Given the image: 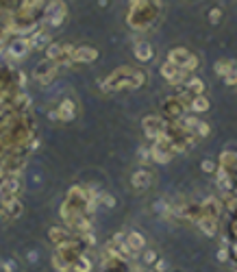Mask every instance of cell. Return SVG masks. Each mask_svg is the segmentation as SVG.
<instances>
[{
  "mask_svg": "<svg viewBox=\"0 0 237 272\" xmlns=\"http://www.w3.org/2000/svg\"><path fill=\"white\" fill-rule=\"evenodd\" d=\"M168 270V261L166 259H157V264H154V272H166Z\"/></svg>",
  "mask_w": 237,
  "mask_h": 272,
  "instance_id": "35",
  "label": "cell"
},
{
  "mask_svg": "<svg viewBox=\"0 0 237 272\" xmlns=\"http://www.w3.org/2000/svg\"><path fill=\"white\" fill-rule=\"evenodd\" d=\"M185 107H187V103L183 101V98H168L166 103H163V111H166L168 115H172V118H176V120H181V118L185 115Z\"/></svg>",
  "mask_w": 237,
  "mask_h": 272,
  "instance_id": "12",
  "label": "cell"
},
{
  "mask_svg": "<svg viewBox=\"0 0 237 272\" xmlns=\"http://www.w3.org/2000/svg\"><path fill=\"white\" fill-rule=\"evenodd\" d=\"M29 44H31V50H42V48H48L50 46V33L48 31H37L35 35L29 37Z\"/></svg>",
  "mask_w": 237,
  "mask_h": 272,
  "instance_id": "19",
  "label": "cell"
},
{
  "mask_svg": "<svg viewBox=\"0 0 237 272\" xmlns=\"http://www.w3.org/2000/svg\"><path fill=\"white\" fill-rule=\"evenodd\" d=\"M157 259H159V255L157 252H154L152 248H146L144 250V255H142V261L146 266H152V264H157Z\"/></svg>",
  "mask_w": 237,
  "mask_h": 272,
  "instance_id": "28",
  "label": "cell"
},
{
  "mask_svg": "<svg viewBox=\"0 0 237 272\" xmlns=\"http://www.w3.org/2000/svg\"><path fill=\"white\" fill-rule=\"evenodd\" d=\"M209 107H211V103H209V98L203 94V96H194L189 101V109L194 113H205V111H209Z\"/></svg>",
  "mask_w": 237,
  "mask_h": 272,
  "instance_id": "22",
  "label": "cell"
},
{
  "mask_svg": "<svg viewBox=\"0 0 237 272\" xmlns=\"http://www.w3.org/2000/svg\"><path fill=\"white\" fill-rule=\"evenodd\" d=\"M100 205H105L107 209H113V207H115V198H113V194H107V192L100 194Z\"/></svg>",
  "mask_w": 237,
  "mask_h": 272,
  "instance_id": "29",
  "label": "cell"
},
{
  "mask_svg": "<svg viewBox=\"0 0 237 272\" xmlns=\"http://www.w3.org/2000/svg\"><path fill=\"white\" fill-rule=\"evenodd\" d=\"M92 268H94V264H92V259H89L85 252L74 261V264H72V272H92Z\"/></svg>",
  "mask_w": 237,
  "mask_h": 272,
  "instance_id": "23",
  "label": "cell"
},
{
  "mask_svg": "<svg viewBox=\"0 0 237 272\" xmlns=\"http://www.w3.org/2000/svg\"><path fill=\"white\" fill-rule=\"evenodd\" d=\"M0 272H20V266L15 259H5L0 261Z\"/></svg>",
  "mask_w": 237,
  "mask_h": 272,
  "instance_id": "27",
  "label": "cell"
},
{
  "mask_svg": "<svg viewBox=\"0 0 237 272\" xmlns=\"http://www.w3.org/2000/svg\"><path fill=\"white\" fill-rule=\"evenodd\" d=\"M98 59V50L92 46H76L72 50V63H94Z\"/></svg>",
  "mask_w": 237,
  "mask_h": 272,
  "instance_id": "11",
  "label": "cell"
},
{
  "mask_svg": "<svg viewBox=\"0 0 237 272\" xmlns=\"http://www.w3.org/2000/svg\"><path fill=\"white\" fill-rule=\"evenodd\" d=\"M168 61L174 63L176 68L185 70V72L198 68V59H196L191 52H187L185 48H174V50H170V52H168Z\"/></svg>",
  "mask_w": 237,
  "mask_h": 272,
  "instance_id": "3",
  "label": "cell"
},
{
  "mask_svg": "<svg viewBox=\"0 0 237 272\" xmlns=\"http://www.w3.org/2000/svg\"><path fill=\"white\" fill-rule=\"evenodd\" d=\"M68 15V7L63 0H50L46 5V11H44V22L42 26H50V29H57V26L63 24Z\"/></svg>",
  "mask_w": 237,
  "mask_h": 272,
  "instance_id": "2",
  "label": "cell"
},
{
  "mask_svg": "<svg viewBox=\"0 0 237 272\" xmlns=\"http://www.w3.org/2000/svg\"><path fill=\"white\" fill-rule=\"evenodd\" d=\"M144 81H146V76L142 74V72H135L131 68H122V70L113 72L105 83H100V87H103L105 92H115V89H122V87L135 89V87H142Z\"/></svg>",
  "mask_w": 237,
  "mask_h": 272,
  "instance_id": "1",
  "label": "cell"
},
{
  "mask_svg": "<svg viewBox=\"0 0 237 272\" xmlns=\"http://www.w3.org/2000/svg\"><path fill=\"white\" fill-rule=\"evenodd\" d=\"M152 181H154V174L150 170H146V168H142V170H137V172H133V174H131V185L135 189H140V192L148 189L152 185Z\"/></svg>",
  "mask_w": 237,
  "mask_h": 272,
  "instance_id": "10",
  "label": "cell"
},
{
  "mask_svg": "<svg viewBox=\"0 0 237 272\" xmlns=\"http://www.w3.org/2000/svg\"><path fill=\"white\" fill-rule=\"evenodd\" d=\"M200 168H203L205 174H213L218 166H215V163H213L211 159H203V161H200Z\"/></svg>",
  "mask_w": 237,
  "mask_h": 272,
  "instance_id": "30",
  "label": "cell"
},
{
  "mask_svg": "<svg viewBox=\"0 0 237 272\" xmlns=\"http://www.w3.org/2000/svg\"><path fill=\"white\" fill-rule=\"evenodd\" d=\"M133 54H135V59H137V61L148 63L154 57V48L150 46L148 42H137V44H135V48H133Z\"/></svg>",
  "mask_w": 237,
  "mask_h": 272,
  "instance_id": "16",
  "label": "cell"
},
{
  "mask_svg": "<svg viewBox=\"0 0 237 272\" xmlns=\"http://www.w3.org/2000/svg\"><path fill=\"white\" fill-rule=\"evenodd\" d=\"M146 272H154V270H146Z\"/></svg>",
  "mask_w": 237,
  "mask_h": 272,
  "instance_id": "41",
  "label": "cell"
},
{
  "mask_svg": "<svg viewBox=\"0 0 237 272\" xmlns=\"http://www.w3.org/2000/svg\"><path fill=\"white\" fill-rule=\"evenodd\" d=\"M215 185L218 189H222V192H231L233 189V179L229 174V170L226 168H218L215 170Z\"/></svg>",
  "mask_w": 237,
  "mask_h": 272,
  "instance_id": "21",
  "label": "cell"
},
{
  "mask_svg": "<svg viewBox=\"0 0 237 272\" xmlns=\"http://www.w3.org/2000/svg\"><path fill=\"white\" fill-rule=\"evenodd\" d=\"M57 113H59V120L61 122H72L78 113V107L74 103V98H63L57 107Z\"/></svg>",
  "mask_w": 237,
  "mask_h": 272,
  "instance_id": "9",
  "label": "cell"
},
{
  "mask_svg": "<svg viewBox=\"0 0 237 272\" xmlns=\"http://www.w3.org/2000/svg\"><path fill=\"white\" fill-rule=\"evenodd\" d=\"M137 155H140V161H142V163H148V161L152 159V157H150V148H148V146H142Z\"/></svg>",
  "mask_w": 237,
  "mask_h": 272,
  "instance_id": "34",
  "label": "cell"
},
{
  "mask_svg": "<svg viewBox=\"0 0 237 272\" xmlns=\"http://www.w3.org/2000/svg\"><path fill=\"white\" fill-rule=\"evenodd\" d=\"M196 224H198V229L207 235V238H213V235L218 233V220H215V218L200 216L198 220H196Z\"/></svg>",
  "mask_w": 237,
  "mask_h": 272,
  "instance_id": "20",
  "label": "cell"
},
{
  "mask_svg": "<svg viewBox=\"0 0 237 272\" xmlns=\"http://www.w3.org/2000/svg\"><path fill=\"white\" fill-rule=\"evenodd\" d=\"M161 76L166 79L168 83H172V85H181V83H185L187 72H185V70H181V68H176L174 63L166 61V63L161 66Z\"/></svg>",
  "mask_w": 237,
  "mask_h": 272,
  "instance_id": "8",
  "label": "cell"
},
{
  "mask_svg": "<svg viewBox=\"0 0 237 272\" xmlns=\"http://www.w3.org/2000/svg\"><path fill=\"white\" fill-rule=\"evenodd\" d=\"M220 161H222V166H220V168H226V170H229V168L233 166V163H237V155H235V152H231V150H222Z\"/></svg>",
  "mask_w": 237,
  "mask_h": 272,
  "instance_id": "26",
  "label": "cell"
},
{
  "mask_svg": "<svg viewBox=\"0 0 237 272\" xmlns=\"http://www.w3.org/2000/svg\"><path fill=\"white\" fill-rule=\"evenodd\" d=\"M131 266L126 264L124 257H103L100 272H129Z\"/></svg>",
  "mask_w": 237,
  "mask_h": 272,
  "instance_id": "13",
  "label": "cell"
},
{
  "mask_svg": "<svg viewBox=\"0 0 237 272\" xmlns=\"http://www.w3.org/2000/svg\"><path fill=\"white\" fill-rule=\"evenodd\" d=\"M126 246L131 248V252H142V250H146V238L140 231L126 233Z\"/></svg>",
  "mask_w": 237,
  "mask_h": 272,
  "instance_id": "18",
  "label": "cell"
},
{
  "mask_svg": "<svg viewBox=\"0 0 237 272\" xmlns=\"http://www.w3.org/2000/svg\"><path fill=\"white\" fill-rule=\"evenodd\" d=\"M148 0H131V9H137V7H142V5H146Z\"/></svg>",
  "mask_w": 237,
  "mask_h": 272,
  "instance_id": "38",
  "label": "cell"
},
{
  "mask_svg": "<svg viewBox=\"0 0 237 272\" xmlns=\"http://www.w3.org/2000/svg\"><path fill=\"white\" fill-rule=\"evenodd\" d=\"M98 5L100 7H107V0H98Z\"/></svg>",
  "mask_w": 237,
  "mask_h": 272,
  "instance_id": "40",
  "label": "cell"
},
{
  "mask_svg": "<svg viewBox=\"0 0 237 272\" xmlns=\"http://www.w3.org/2000/svg\"><path fill=\"white\" fill-rule=\"evenodd\" d=\"M187 89H189V92H194L196 96H203V94H205V83H203V79L191 76V79L187 81Z\"/></svg>",
  "mask_w": 237,
  "mask_h": 272,
  "instance_id": "25",
  "label": "cell"
},
{
  "mask_svg": "<svg viewBox=\"0 0 237 272\" xmlns=\"http://www.w3.org/2000/svg\"><path fill=\"white\" fill-rule=\"evenodd\" d=\"M48 118H50L52 122H57V120H59V113H57V109H52V111H48Z\"/></svg>",
  "mask_w": 237,
  "mask_h": 272,
  "instance_id": "39",
  "label": "cell"
},
{
  "mask_svg": "<svg viewBox=\"0 0 237 272\" xmlns=\"http://www.w3.org/2000/svg\"><path fill=\"white\" fill-rule=\"evenodd\" d=\"M142 126H144V133L148 140H159L163 131H166V122H163V118H159V115H146L142 120Z\"/></svg>",
  "mask_w": 237,
  "mask_h": 272,
  "instance_id": "7",
  "label": "cell"
},
{
  "mask_svg": "<svg viewBox=\"0 0 237 272\" xmlns=\"http://www.w3.org/2000/svg\"><path fill=\"white\" fill-rule=\"evenodd\" d=\"M194 133H198L200 138H207L209 133H211V126H209L207 122H198V126H196V131Z\"/></svg>",
  "mask_w": 237,
  "mask_h": 272,
  "instance_id": "32",
  "label": "cell"
},
{
  "mask_svg": "<svg viewBox=\"0 0 237 272\" xmlns=\"http://www.w3.org/2000/svg\"><path fill=\"white\" fill-rule=\"evenodd\" d=\"M231 68H235V61H229V59H220V61H218L215 63V66H213V70H215V74L218 76H226V74H229V70Z\"/></svg>",
  "mask_w": 237,
  "mask_h": 272,
  "instance_id": "24",
  "label": "cell"
},
{
  "mask_svg": "<svg viewBox=\"0 0 237 272\" xmlns=\"http://www.w3.org/2000/svg\"><path fill=\"white\" fill-rule=\"evenodd\" d=\"M37 259H40V257H37V252H35V250H29V252H26V261H29V264H35Z\"/></svg>",
  "mask_w": 237,
  "mask_h": 272,
  "instance_id": "36",
  "label": "cell"
},
{
  "mask_svg": "<svg viewBox=\"0 0 237 272\" xmlns=\"http://www.w3.org/2000/svg\"><path fill=\"white\" fill-rule=\"evenodd\" d=\"M72 50H74V46H68V44H50L46 48V59L54 61L57 66L72 63Z\"/></svg>",
  "mask_w": 237,
  "mask_h": 272,
  "instance_id": "6",
  "label": "cell"
},
{
  "mask_svg": "<svg viewBox=\"0 0 237 272\" xmlns=\"http://www.w3.org/2000/svg\"><path fill=\"white\" fill-rule=\"evenodd\" d=\"M224 83L226 85H237V66L229 70V74L224 76Z\"/></svg>",
  "mask_w": 237,
  "mask_h": 272,
  "instance_id": "33",
  "label": "cell"
},
{
  "mask_svg": "<svg viewBox=\"0 0 237 272\" xmlns=\"http://www.w3.org/2000/svg\"><path fill=\"white\" fill-rule=\"evenodd\" d=\"M229 259V252H226V248H220L218 250V261H226Z\"/></svg>",
  "mask_w": 237,
  "mask_h": 272,
  "instance_id": "37",
  "label": "cell"
},
{
  "mask_svg": "<svg viewBox=\"0 0 237 272\" xmlns=\"http://www.w3.org/2000/svg\"><path fill=\"white\" fill-rule=\"evenodd\" d=\"M222 213V203L218 198H207V201L200 205V216H209V218H220Z\"/></svg>",
  "mask_w": 237,
  "mask_h": 272,
  "instance_id": "15",
  "label": "cell"
},
{
  "mask_svg": "<svg viewBox=\"0 0 237 272\" xmlns=\"http://www.w3.org/2000/svg\"><path fill=\"white\" fill-rule=\"evenodd\" d=\"M57 63L54 61H50V59H44V61H40L37 66H35V70H33V79L37 81V83H42V85H48L50 81L57 76Z\"/></svg>",
  "mask_w": 237,
  "mask_h": 272,
  "instance_id": "5",
  "label": "cell"
},
{
  "mask_svg": "<svg viewBox=\"0 0 237 272\" xmlns=\"http://www.w3.org/2000/svg\"><path fill=\"white\" fill-rule=\"evenodd\" d=\"M48 240L52 244H57V246H61V244H66L72 240V233L68 229H63V226H50L48 229Z\"/></svg>",
  "mask_w": 237,
  "mask_h": 272,
  "instance_id": "17",
  "label": "cell"
},
{
  "mask_svg": "<svg viewBox=\"0 0 237 272\" xmlns=\"http://www.w3.org/2000/svg\"><path fill=\"white\" fill-rule=\"evenodd\" d=\"M222 20V9H218V7H213L211 11H209V22L211 24H218Z\"/></svg>",
  "mask_w": 237,
  "mask_h": 272,
  "instance_id": "31",
  "label": "cell"
},
{
  "mask_svg": "<svg viewBox=\"0 0 237 272\" xmlns=\"http://www.w3.org/2000/svg\"><path fill=\"white\" fill-rule=\"evenodd\" d=\"M31 52V44H29V37H15L11 42H7V61H20L24 59L26 54Z\"/></svg>",
  "mask_w": 237,
  "mask_h": 272,
  "instance_id": "4",
  "label": "cell"
},
{
  "mask_svg": "<svg viewBox=\"0 0 237 272\" xmlns=\"http://www.w3.org/2000/svg\"><path fill=\"white\" fill-rule=\"evenodd\" d=\"M0 205H3V209L7 213L9 220H17L22 213H24V207L22 203L17 201V198H9V201H0Z\"/></svg>",
  "mask_w": 237,
  "mask_h": 272,
  "instance_id": "14",
  "label": "cell"
}]
</instances>
